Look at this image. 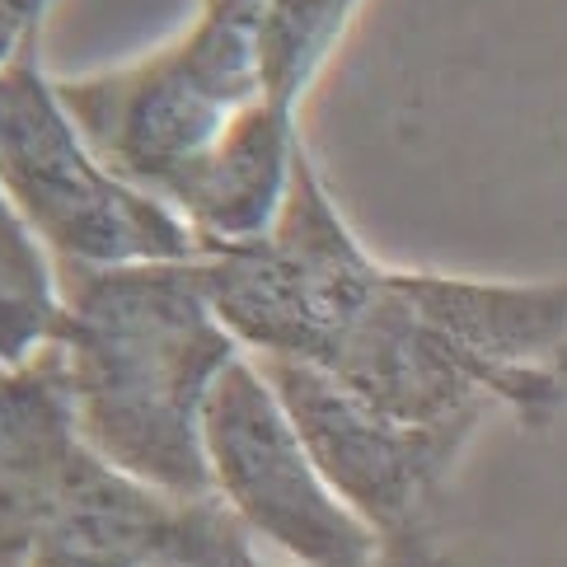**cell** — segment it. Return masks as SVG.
<instances>
[{
	"instance_id": "6da1fadb",
	"label": "cell",
	"mask_w": 567,
	"mask_h": 567,
	"mask_svg": "<svg viewBox=\"0 0 567 567\" xmlns=\"http://www.w3.org/2000/svg\"><path fill=\"white\" fill-rule=\"evenodd\" d=\"M56 281L52 348L90 451L169 497H216L202 427L245 348L212 306L202 258L56 268Z\"/></svg>"
},
{
	"instance_id": "7a4b0ae2",
	"label": "cell",
	"mask_w": 567,
	"mask_h": 567,
	"mask_svg": "<svg viewBox=\"0 0 567 567\" xmlns=\"http://www.w3.org/2000/svg\"><path fill=\"white\" fill-rule=\"evenodd\" d=\"M272 0H207L197 24L132 66L56 80L66 113L109 165L165 207L220 136L262 104Z\"/></svg>"
},
{
	"instance_id": "3957f363",
	"label": "cell",
	"mask_w": 567,
	"mask_h": 567,
	"mask_svg": "<svg viewBox=\"0 0 567 567\" xmlns=\"http://www.w3.org/2000/svg\"><path fill=\"white\" fill-rule=\"evenodd\" d=\"M43 38L0 66V188L56 268L207 258L174 207L123 178L66 113L43 71Z\"/></svg>"
},
{
	"instance_id": "277c9868",
	"label": "cell",
	"mask_w": 567,
	"mask_h": 567,
	"mask_svg": "<svg viewBox=\"0 0 567 567\" xmlns=\"http://www.w3.org/2000/svg\"><path fill=\"white\" fill-rule=\"evenodd\" d=\"M202 441L212 493L291 567H375L384 558L371 525L319 474L287 403L249 352L220 375Z\"/></svg>"
},
{
	"instance_id": "5b68a950",
	"label": "cell",
	"mask_w": 567,
	"mask_h": 567,
	"mask_svg": "<svg viewBox=\"0 0 567 567\" xmlns=\"http://www.w3.org/2000/svg\"><path fill=\"white\" fill-rule=\"evenodd\" d=\"M258 367L287 403L319 474L371 525L384 549L445 558L436 544L445 483L478 427H409L367 409L315 367L296 361H258Z\"/></svg>"
},
{
	"instance_id": "8992f818",
	"label": "cell",
	"mask_w": 567,
	"mask_h": 567,
	"mask_svg": "<svg viewBox=\"0 0 567 567\" xmlns=\"http://www.w3.org/2000/svg\"><path fill=\"white\" fill-rule=\"evenodd\" d=\"M29 567H262V558L220 497H169L90 451Z\"/></svg>"
},
{
	"instance_id": "52a82bcc",
	"label": "cell",
	"mask_w": 567,
	"mask_h": 567,
	"mask_svg": "<svg viewBox=\"0 0 567 567\" xmlns=\"http://www.w3.org/2000/svg\"><path fill=\"white\" fill-rule=\"evenodd\" d=\"M85 455L90 441L52 342L19 367H0V567H29Z\"/></svg>"
},
{
	"instance_id": "ba28073f",
	"label": "cell",
	"mask_w": 567,
	"mask_h": 567,
	"mask_svg": "<svg viewBox=\"0 0 567 567\" xmlns=\"http://www.w3.org/2000/svg\"><path fill=\"white\" fill-rule=\"evenodd\" d=\"M62 315V281L43 239L0 188V367L43 352Z\"/></svg>"
},
{
	"instance_id": "9c48e42d",
	"label": "cell",
	"mask_w": 567,
	"mask_h": 567,
	"mask_svg": "<svg viewBox=\"0 0 567 567\" xmlns=\"http://www.w3.org/2000/svg\"><path fill=\"white\" fill-rule=\"evenodd\" d=\"M52 0H0V66H10L33 38H43Z\"/></svg>"
},
{
	"instance_id": "30bf717a",
	"label": "cell",
	"mask_w": 567,
	"mask_h": 567,
	"mask_svg": "<svg viewBox=\"0 0 567 567\" xmlns=\"http://www.w3.org/2000/svg\"><path fill=\"white\" fill-rule=\"evenodd\" d=\"M375 567H451L445 558H422V554H390L384 549V558Z\"/></svg>"
}]
</instances>
